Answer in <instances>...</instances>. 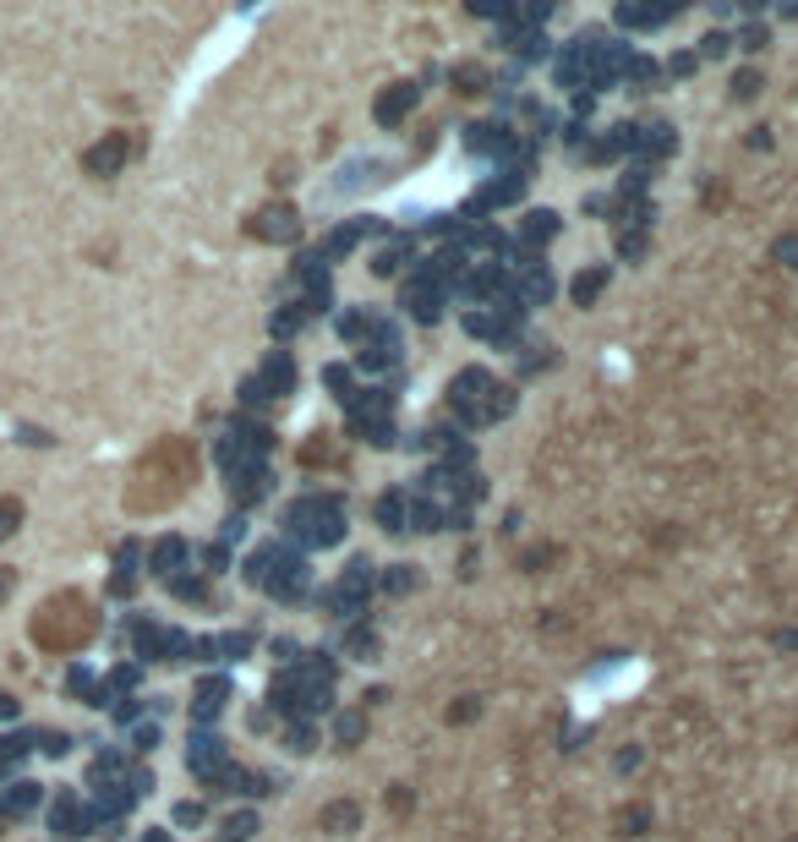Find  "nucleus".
Instances as JSON below:
<instances>
[{"label": "nucleus", "mask_w": 798, "mask_h": 842, "mask_svg": "<svg viewBox=\"0 0 798 842\" xmlns=\"http://www.w3.org/2000/svg\"><path fill=\"white\" fill-rule=\"evenodd\" d=\"M94 608H88V597L83 591H56L39 613H34V624H28V635L45 646V651H77L88 635H94Z\"/></svg>", "instance_id": "nucleus-1"}, {"label": "nucleus", "mask_w": 798, "mask_h": 842, "mask_svg": "<svg viewBox=\"0 0 798 842\" xmlns=\"http://www.w3.org/2000/svg\"><path fill=\"white\" fill-rule=\"evenodd\" d=\"M466 187H471L466 165H460V159H444V165H433L427 176H416V181H406L399 192H388L383 208H444V203H455Z\"/></svg>", "instance_id": "nucleus-2"}, {"label": "nucleus", "mask_w": 798, "mask_h": 842, "mask_svg": "<svg viewBox=\"0 0 798 842\" xmlns=\"http://www.w3.org/2000/svg\"><path fill=\"white\" fill-rule=\"evenodd\" d=\"M640 684H645V662H618V667H607V673H596L591 684L575 689V711H580V717H596L602 700L629 695V689H640Z\"/></svg>", "instance_id": "nucleus-3"}, {"label": "nucleus", "mask_w": 798, "mask_h": 842, "mask_svg": "<svg viewBox=\"0 0 798 842\" xmlns=\"http://www.w3.org/2000/svg\"><path fill=\"white\" fill-rule=\"evenodd\" d=\"M34 804H39V787H28V782H17V787L0 793V815H23V809H34Z\"/></svg>", "instance_id": "nucleus-4"}, {"label": "nucleus", "mask_w": 798, "mask_h": 842, "mask_svg": "<svg viewBox=\"0 0 798 842\" xmlns=\"http://www.w3.org/2000/svg\"><path fill=\"white\" fill-rule=\"evenodd\" d=\"M121 165V137H110V143H99L94 154H88V170L94 176H105V170H116Z\"/></svg>", "instance_id": "nucleus-5"}, {"label": "nucleus", "mask_w": 798, "mask_h": 842, "mask_svg": "<svg viewBox=\"0 0 798 842\" xmlns=\"http://www.w3.org/2000/svg\"><path fill=\"white\" fill-rule=\"evenodd\" d=\"M17 526H23V504L17 498H0V542H7Z\"/></svg>", "instance_id": "nucleus-6"}, {"label": "nucleus", "mask_w": 798, "mask_h": 842, "mask_svg": "<svg viewBox=\"0 0 798 842\" xmlns=\"http://www.w3.org/2000/svg\"><path fill=\"white\" fill-rule=\"evenodd\" d=\"M23 749H28V738H0V766H12Z\"/></svg>", "instance_id": "nucleus-7"}, {"label": "nucleus", "mask_w": 798, "mask_h": 842, "mask_svg": "<svg viewBox=\"0 0 798 842\" xmlns=\"http://www.w3.org/2000/svg\"><path fill=\"white\" fill-rule=\"evenodd\" d=\"M12 591H17V575H12V569H7V564H0V602H7V597H12Z\"/></svg>", "instance_id": "nucleus-8"}]
</instances>
